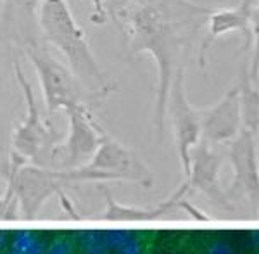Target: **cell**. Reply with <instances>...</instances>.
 <instances>
[{
	"mask_svg": "<svg viewBox=\"0 0 259 254\" xmlns=\"http://www.w3.org/2000/svg\"><path fill=\"white\" fill-rule=\"evenodd\" d=\"M38 28L45 38L57 45L74 66L94 71L95 62L89 44L66 0H40Z\"/></svg>",
	"mask_w": 259,
	"mask_h": 254,
	"instance_id": "6da1fadb",
	"label": "cell"
},
{
	"mask_svg": "<svg viewBox=\"0 0 259 254\" xmlns=\"http://www.w3.org/2000/svg\"><path fill=\"white\" fill-rule=\"evenodd\" d=\"M207 23L209 30L200 49L202 54L218 36L230 31H240L245 36V45H250L257 33V0H242L240 6L233 9H211Z\"/></svg>",
	"mask_w": 259,
	"mask_h": 254,
	"instance_id": "7a4b0ae2",
	"label": "cell"
},
{
	"mask_svg": "<svg viewBox=\"0 0 259 254\" xmlns=\"http://www.w3.org/2000/svg\"><path fill=\"white\" fill-rule=\"evenodd\" d=\"M40 0H4L2 19H0V33H14V35H28L33 31V19Z\"/></svg>",
	"mask_w": 259,
	"mask_h": 254,
	"instance_id": "3957f363",
	"label": "cell"
},
{
	"mask_svg": "<svg viewBox=\"0 0 259 254\" xmlns=\"http://www.w3.org/2000/svg\"><path fill=\"white\" fill-rule=\"evenodd\" d=\"M11 247L21 254H44V242L35 232H18L11 240Z\"/></svg>",
	"mask_w": 259,
	"mask_h": 254,
	"instance_id": "277c9868",
	"label": "cell"
},
{
	"mask_svg": "<svg viewBox=\"0 0 259 254\" xmlns=\"http://www.w3.org/2000/svg\"><path fill=\"white\" fill-rule=\"evenodd\" d=\"M44 254H78L76 240L69 235H57L44 247Z\"/></svg>",
	"mask_w": 259,
	"mask_h": 254,
	"instance_id": "5b68a950",
	"label": "cell"
},
{
	"mask_svg": "<svg viewBox=\"0 0 259 254\" xmlns=\"http://www.w3.org/2000/svg\"><path fill=\"white\" fill-rule=\"evenodd\" d=\"M81 252L83 254H109L111 251L107 249L102 235L87 234L81 240Z\"/></svg>",
	"mask_w": 259,
	"mask_h": 254,
	"instance_id": "8992f818",
	"label": "cell"
},
{
	"mask_svg": "<svg viewBox=\"0 0 259 254\" xmlns=\"http://www.w3.org/2000/svg\"><path fill=\"white\" fill-rule=\"evenodd\" d=\"M102 239H104V242H106L107 249L116 252L118 249H121L128 242L130 235L124 234V232H107V234H102Z\"/></svg>",
	"mask_w": 259,
	"mask_h": 254,
	"instance_id": "52a82bcc",
	"label": "cell"
},
{
	"mask_svg": "<svg viewBox=\"0 0 259 254\" xmlns=\"http://www.w3.org/2000/svg\"><path fill=\"white\" fill-rule=\"evenodd\" d=\"M90 19L94 24H104L107 21L106 0H92V14Z\"/></svg>",
	"mask_w": 259,
	"mask_h": 254,
	"instance_id": "ba28073f",
	"label": "cell"
},
{
	"mask_svg": "<svg viewBox=\"0 0 259 254\" xmlns=\"http://www.w3.org/2000/svg\"><path fill=\"white\" fill-rule=\"evenodd\" d=\"M202 254H235V252L230 247V244L223 242V240H216V242L207 245Z\"/></svg>",
	"mask_w": 259,
	"mask_h": 254,
	"instance_id": "9c48e42d",
	"label": "cell"
},
{
	"mask_svg": "<svg viewBox=\"0 0 259 254\" xmlns=\"http://www.w3.org/2000/svg\"><path fill=\"white\" fill-rule=\"evenodd\" d=\"M116 254H144V245H142L139 239H132L121 249H118Z\"/></svg>",
	"mask_w": 259,
	"mask_h": 254,
	"instance_id": "30bf717a",
	"label": "cell"
},
{
	"mask_svg": "<svg viewBox=\"0 0 259 254\" xmlns=\"http://www.w3.org/2000/svg\"><path fill=\"white\" fill-rule=\"evenodd\" d=\"M128 0H109V4H106V11H114L118 9V7H121L123 4H126Z\"/></svg>",
	"mask_w": 259,
	"mask_h": 254,
	"instance_id": "8fae6325",
	"label": "cell"
},
{
	"mask_svg": "<svg viewBox=\"0 0 259 254\" xmlns=\"http://www.w3.org/2000/svg\"><path fill=\"white\" fill-rule=\"evenodd\" d=\"M7 249V235L4 232H0V254Z\"/></svg>",
	"mask_w": 259,
	"mask_h": 254,
	"instance_id": "7c38bea8",
	"label": "cell"
},
{
	"mask_svg": "<svg viewBox=\"0 0 259 254\" xmlns=\"http://www.w3.org/2000/svg\"><path fill=\"white\" fill-rule=\"evenodd\" d=\"M2 254H21V252H18V251H16V249H12L11 245H9V247H7L6 251H4Z\"/></svg>",
	"mask_w": 259,
	"mask_h": 254,
	"instance_id": "4fadbf2b",
	"label": "cell"
}]
</instances>
